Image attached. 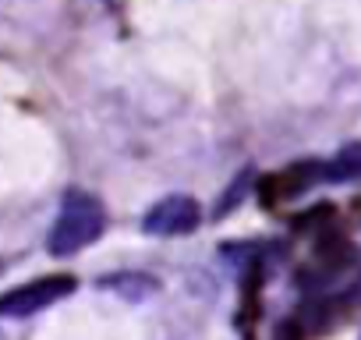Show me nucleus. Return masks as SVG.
Masks as SVG:
<instances>
[{
  "label": "nucleus",
  "instance_id": "nucleus-4",
  "mask_svg": "<svg viewBox=\"0 0 361 340\" xmlns=\"http://www.w3.org/2000/svg\"><path fill=\"white\" fill-rule=\"evenodd\" d=\"M322 181H333V185L361 181V142L340 145L336 156H329V159L322 163Z\"/></svg>",
  "mask_w": 361,
  "mask_h": 340
},
{
  "label": "nucleus",
  "instance_id": "nucleus-2",
  "mask_svg": "<svg viewBox=\"0 0 361 340\" xmlns=\"http://www.w3.org/2000/svg\"><path fill=\"white\" fill-rule=\"evenodd\" d=\"M78 287V280L71 273H54V277H36L29 284H18L11 291L0 294V319H25L36 315L50 305H57L61 298H68Z\"/></svg>",
  "mask_w": 361,
  "mask_h": 340
},
{
  "label": "nucleus",
  "instance_id": "nucleus-1",
  "mask_svg": "<svg viewBox=\"0 0 361 340\" xmlns=\"http://www.w3.org/2000/svg\"><path fill=\"white\" fill-rule=\"evenodd\" d=\"M106 231V210L96 195L89 192H68L61 202V213L47 234V248L57 259L78 255L82 248L96 245Z\"/></svg>",
  "mask_w": 361,
  "mask_h": 340
},
{
  "label": "nucleus",
  "instance_id": "nucleus-3",
  "mask_svg": "<svg viewBox=\"0 0 361 340\" xmlns=\"http://www.w3.org/2000/svg\"><path fill=\"white\" fill-rule=\"evenodd\" d=\"M202 224V210L192 195H166L159 199L145 217H142V231L152 238H180V234H192Z\"/></svg>",
  "mask_w": 361,
  "mask_h": 340
}]
</instances>
